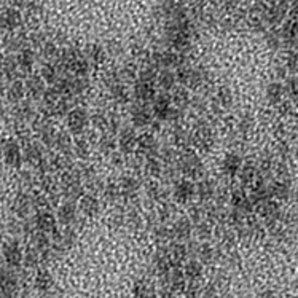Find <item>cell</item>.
Instances as JSON below:
<instances>
[{
	"label": "cell",
	"mask_w": 298,
	"mask_h": 298,
	"mask_svg": "<svg viewBox=\"0 0 298 298\" xmlns=\"http://www.w3.org/2000/svg\"><path fill=\"white\" fill-rule=\"evenodd\" d=\"M5 258L8 260V263H18L19 258H21V254H19L18 247H8L5 251Z\"/></svg>",
	"instance_id": "cell-2"
},
{
	"label": "cell",
	"mask_w": 298,
	"mask_h": 298,
	"mask_svg": "<svg viewBox=\"0 0 298 298\" xmlns=\"http://www.w3.org/2000/svg\"><path fill=\"white\" fill-rule=\"evenodd\" d=\"M5 160L10 164H18V161H19V150H18L16 145L11 144V145H8L5 148Z\"/></svg>",
	"instance_id": "cell-1"
}]
</instances>
